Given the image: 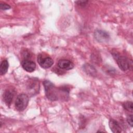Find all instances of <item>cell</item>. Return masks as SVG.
Returning a JSON list of instances; mask_svg holds the SVG:
<instances>
[{
	"label": "cell",
	"mask_w": 133,
	"mask_h": 133,
	"mask_svg": "<svg viewBox=\"0 0 133 133\" xmlns=\"http://www.w3.org/2000/svg\"><path fill=\"white\" fill-rule=\"evenodd\" d=\"M132 102L131 101H127L123 104V108L127 111L129 112H132L133 110V105Z\"/></svg>",
	"instance_id": "cell-12"
},
{
	"label": "cell",
	"mask_w": 133,
	"mask_h": 133,
	"mask_svg": "<svg viewBox=\"0 0 133 133\" xmlns=\"http://www.w3.org/2000/svg\"><path fill=\"white\" fill-rule=\"evenodd\" d=\"M11 8L10 6L6 3H1L0 4V8L2 10H8Z\"/></svg>",
	"instance_id": "cell-13"
},
{
	"label": "cell",
	"mask_w": 133,
	"mask_h": 133,
	"mask_svg": "<svg viewBox=\"0 0 133 133\" xmlns=\"http://www.w3.org/2000/svg\"><path fill=\"white\" fill-rule=\"evenodd\" d=\"M58 66L62 70H71L72 69L74 65L70 60L67 59H61L58 62Z\"/></svg>",
	"instance_id": "cell-7"
},
{
	"label": "cell",
	"mask_w": 133,
	"mask_h": 133,
	"mask_svg": "<svg viewBox=\"0 0 133 133\" xmlns=\"http://www.w3.org/2000/svg\"><path fill=\"white\" fill-rule=\"evenodd\" d=\"M21 65L23 69L28 72H33L36 68V64L35 62L28 59L22 60L21 62Z\"/></svg>",
	"instance_id": "cell-6"
},
{
	"label": "cell",
	"mask_w": 133,
	"mask_h": 133,
	"mask_svg": "<svg viewBox=\"0 0 133 133\" xmlns=\"http://www.w3.org/2000/svg\"><path fill=\"white\" fill-rule=\"evenodd\" d=\"M132 115H129L127 117V122L128 124L131 126L132 127L133 125V118H132Z\"/></svg>",
	"instance_id": "cell-14"
},
{
	"label": "cell",
	"mask_w": 133,
	"mask_h": 133,
	"mask_svg": "<svg viewBox=\"0 0 133 133\" xmlns=\"http://www.w3.org/2000/svg\"><path fill=\"white\" fill-rule=\"evenodd\" d=\"M94 37L99 42H107L110 39V35L108 32L102 30H97L95 31Z\"/></svg>",
	"instance_id": "cell-5"
},
{
	"label": "cell",
	"mask_w": 133,
	"mask_h": 133,
	"mask_svg": "<svg viewBox=\"0 0 133 133\" xmlns=\"http://www.w3.org/2000/svg\"><path fill=\"white\" fill-rule=\"evenodd\" d=\"M15 95V91L13 90L7 89L3 94V99L5 103L9 106L12 101Z\"/></svg>",
	"instance_id": "cell-8"
},
{
	"label": "cell",
	"mask_w": 133,
	"mask_h": 133,
	"mask_svg": "<svg viewBox=\"0 0 133 133\" xmlns=\"http://www.w3.org/2000/svg\"><path fill=\"white\" fill-rule=\"evenodd\" d=\"M45 95L47 98L51 101L66 100L69 96V89L68 88L56 87L49 81L45 80L43 82Z\"/></svg>",
	"instance_id": "cell-1"
},
{
	"label": "cell",
	"mask_w": 133,
	"mask_h": 133,
	"mask_svg": "<svg viewBox=\"0 0 133 133\" xmlns=\"http://www.w3.org/2000/svg\"><path fill=\"white\" fill-rule=\"evenodd\" d=\"M29 97L25 94L19 95L15 101V108L19 111H24L28 106L29 103Z\"/></svg>",
	"instance_id": "cell-3"
},
{
	"label": "cell",
	"mask_w": 133,
	"mask_h": 133,
	"mask_svg": "<svg viewBox=\"0 0 133 133\" xmlns=\"http://www.w3.org/2000/svg\"><path fill=\"white\" fill-rule=\"evenodd\" d=\"M109 127L113 132L117 133L122 131V128L119 123L114 119H111L110 120Z\"/></svg>",
	"instance_id": "cell-9"
},
{
	"label": "cell",
	"mask_w": 133,
	"mask_h": 133,
	"mask_svg": "<svg viewBox=\"0 0 133 133\" xmlns=\"http://www.w3.org/2000/svg\"><path fill=\"white\" fill-rule=\"evenodd\" d=\"M37 61L39 65L44 69H48L54 64L53 60L49 57H45L39 54L37 57Z\"/></svg>",
	"instance_id": "cell-4"
},
{
	"label": "cell",
	"mask_w": 133,
	"mask_h": 133,
	"mask_svg": "<svg viewBox=\"0 0 133 133\" xmlns=\"http://www.w3.org/2000/svg\"><path fill=\"white\" fill-rule=\"evenodd\" d=\"M8 66L9 64L7 60H4L2 61L0 65V74L1 75L5 74L7 72Z\"/></svg>",
	"instance_id": "cell-11"
},
{
	"label": "cell",
	"mask_w": 133,
	"mask_h": 133,
	"mask_svg": "<svg viewBox=\"0 0 133 133\" xmlns=\"http://www.w3.org/2000/svg\"><path fill=\"white\" fill-rule=\"evenodd\" d=\"M84 71L87 74L91 76H95L97 73V71L95 68L88 63H86L83 66Z\"/></svg>",
	"instance_id": "cell-10"
},
{
	"label": "cell",
	"mask_w": 133,
	"mask_h": 133,
	"mask_svg": "<svg viewBox=\"0 0 133 133\" xmlns=\"http://www.w3.org/2000/svg\"><path fill=\"white\" fill-rule=\"evenodd\" d=\"M112 55L117 63L119 68L122 71H125L129 69V61L126 57L120 55L117 52H114Z\"/></svg>",
	"instance_id": "cell-2"
},
{
	"label": "cell",
	"mask_w": 133,
	"mask_h": 133,
	"mask_svg": "<svg viewBox=\"0 0 133 133\" xmlns=\"http://www.w3.org/2000/svg\"><path fill=\"white\" fill-rule=\"evenodd\" d=\"M88 2L87 1H77L76 2V3H77V4L78 5H79L82 6H84L85 5H86V3H87Z\"/></svg>",
	"instance_id": "cell-15"
}]
</instances>
